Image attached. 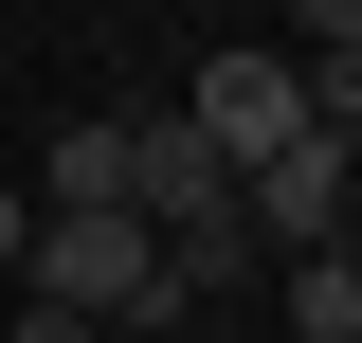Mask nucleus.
<instances>
[{
    "label": "nucleus",
    "instance_id": "5",
    "mask_svg": "<svg viewBox=\"0 0 362 343\" xmlns=\"http://www.w3.org/2000/svg\"><path fill=\"white\" fill-rule=\"evenodd\" d=\"M218 289H254V217H181V235H163V307H218Z\"/></svg>",
    "mask_w": 362,
    "mask_h": 343
},
{
    "label": "nucleus",
    "instance_id": "8",
    "mask_svg": "<svg viewBox=\"0 0 362 343\" xmlns=\"http://www.w3.org/2000/svg\"><path fill=\"white\" fill-rule=\"evenodd\" d=\"M18 253H37V199H18V181H0V289H18Z\"/></svg>",
    "mask_w": 362,
    "mask_h": 343
},
{
    "label": "nucleus",
    "instance_id": "4",
    "mask_svg": "<svg viewBox=\"0 0 362 343\" xmlns=\"http://www.w3.org/2000/svg\"><path fill=\"white\" fill-rule=\"evenodd\" d=\"M218 199H235V163L181 127V109H145V127H127V217H145V235H181V217H218Z\"/></svg>",
    "mask_w": 362,
    "mask_h": 343
},
{
    "label": "nucleus",
    "instance_id": "1",
    "mask_svg": "<svg viewBox=\"0 0 362 343\" xmlns=\"http://www.w3.org/2000/svg\"><path fill=\"white\" fill-rule=\"evenodd\" d=\"M18 289L73 307V325H181V307H163V235H145V217H37Z\"/></svg>",
    "mask_w": 362,
    "mask_h": 343
},
{
    "label": "nucleus",
    "instance_id": "6",
    "mask_svg": "<svg viewBox=\"0 0 362 343\" xmlns=\"http://www.w3.org/2000/svg\"><path fill=\"white\" fill-rule=\"evenodd\" d=\"M290 307H308V343H362V253H290Z\"/></svg>",
    "mask_w": 362,
    "mask_h": 343
},
{
    "label": "nucleus",
    "instance_id": "2",
    "mask_svg": "<svg viewBox=\"0 0 362 343\" xmlns=\"http://www.w3.org/2000/svg\"><path fill=\"white\" fill-rule=\"evenodd\" d=\"M181 127L218 145L235 181H254L272 145H308V73H290V54H254V37H235V54H199V90H181Z\"/></svg>",
    "mask_w": 362,
    "mask_h": 343
},
{
    "label": "nucleus",
    "instance_id": "3",
    "mask_svg": "<svg viewBox=\"0 0 362 343\" xmlns=\"http://www.w3.org/2000/svg\"><path fill=\"white\" fill-rule=\"evenodd\" d=\"M235 217H254V253H344V145H272L254 181H235Z\"/></svg>",
    "mask_w": 362,
    "mask_h": 343
},
{
    "label": "nucleus",
    "instance_id": "7",
    "mask_svg": "<svg viewBox=\"0 0 362 343\" xmlns=\"http://www.w3.org/2000/svg\"><path fill=\"white\" fill-rule=\"evenodd\" d=\"M290 37H308V54H362V0H290Z\"/></svg>",
    "mask_w": 362,
    "mask_h": 343
}]
</instances>
